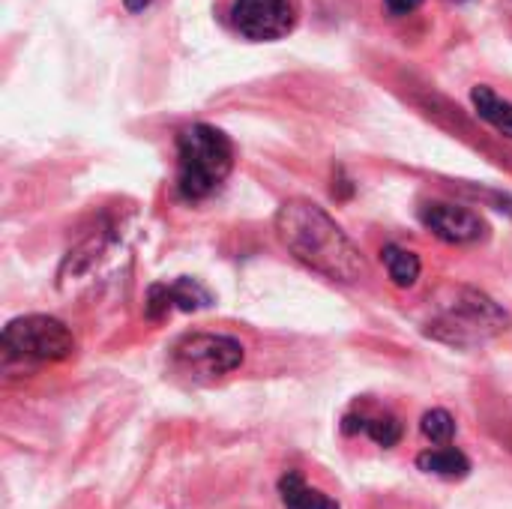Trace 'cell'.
<instances>
[{"instance_id": "obj_6", "label": "cell", "mask_w": 512, "mask_h": 509, "mask_svg": "<svg viewBox=\"0 0 512 509\" xmlns=\"http://www.w3.org/2000/svg\"><path fill=\"white\" fill-rule=\"evenodd\" d=\"M231 24L249 42H276L294 30L297 9L291 0H234Z\"/></svg>"}, {"instance_id": "obj_11", "label": "cell", "mask_w": 512, "mask_h": 509, "mask_svg": "<svg viewBox=\"0 0 512 509\" xmlns=\"http://www.w3.org/2000/svg\"><path fill=\"white\" fill-rule=\"evenodd\" d=\"M417 468L423 474H435L444 480H462L471 474V462L465 453L453 450V447H438V450H426L417 456Z\"/></svg>"}, {"instance_id": "obj_7", "label": "cell", "mask_w": 512, "mask_h": 509, "mask_svg": "<svg viewBox=\"0 0 512 509\" xmlns=\"http://www.w3.org/2000/svg\"><path fill=\"white\" fill-rule=\"evenodd\" d=\"M420 222L441 237L444 243H477L486 237V222L459 204H447V201H429L420 207Z\"/></svg>"}, {"instance_id": "obj_15", "label": "cell", "mask_w": 512, "mask_h": 509, "mask_svg": "<svg viewBox=\"0 0 512 509\" xmlns=\"http://www.w3.org/2000/svg\"><path fill=\"white\" fill-rule=\"evenodd\" d=\"M384 6H387V12H390V15L402 18V15L417 12V9L423 6V0H384Z\"/></svg>"}, {"instance_id": "obj_12", "label": "cell", "mask_w": 512, "mask_h": 509, "mask_svg": "<svg viewBox=\"0 0 512 509\" xmlns=\"http://www.w3.org/2000/svg\"><path fill=\"white\" fill-rule=\"evenodd\" d=\"M471 102H474V111H477L489 126H495L501 135L512 138V102L501 99V96H498L492 87H486V84H477V87L471 90Z\"/></svg>"}, {"instance_id": "obj_14", "label": "cell", "mask_w": 512, "mask_h": 509, "mask_svg": "<svg viewBox=\"0 0 512 509\" xmlns=\"http://www.w3.org/2000/svg\"><path fill=\"white\" fill-rule=\"evenodd\" d=\"M420 432H423L432 444L447 447V444L456 438V420H453L444 408H435V411L423 414V420H420Z\"/></svg>"}, {"instance_id": "obj_9", "label": "cell", "mask_w": 512, "mask_h": 509, "mask_svg": "<svg viewBox=\"0 0 512 509\" xmlns=\"http://www.w3.org/2000/svg\"><path fill=\"white\" fill-rule=\"evenodd\" d=\"M345 435H369L378 447L390 450L402 441V423L393 414H348L342 420Z\"/></svg>"}, {"instance_id": "obj_16", "label": "cell", "mask_w": 512, "mask_h": 509, "mask_svg": "<svg viewBox=\"0 0 512 509\" xmlns=\"http://www.w3.org/2000/svg\"><path fill=\"white\" fill-rule=\"evenodd\" d=\"M150 3H153V0H123V6H126L129 12H144Z\"/></svg>"}, {"instance_id": "obj_2", "label": "cell", "mask_w": 512, "mask_h": 509, "mask_svg": "<svg viewBox=\"0 0 512 509\" xmlns=\"http://www.w3.org/2000/svg\"><path fill=\"white\" fill-rule=\"evenodd\" d=\"M234 168L231 138L210 126L192 123L177 135V192L186 201L210 198Z\"/></svg>"}, {"instance_id": "obj_8", "label": "cell", "mask_w": 512, "mask_h": 509, "mask_svg": "<svg viewBox=\"0 0 512 509\" xmlns=\"http://www.w3.org/2000/svg\"><path fill=\"white\" fill-rule=\"evenodd\" d=\"M210 303H213V297H210V291L204 285H198L189 276H180L174 282H156V285H150L147 303H144V315L150 321H162L174 309L195 312V309H207Z\"/></svg>"}, {"instance_id": "obj_13", "label": "cell", "mask_w": 512, "mask_h": 509, "mask_svg": "<svg viewBox=\"0 0 512 509\" xmlns=\"http://www.w3.org/2000/svg\"><path fill=\"white\" fill-rule=\"evenodd\" d=\"M381 258H384L387 276L393 279L396 288H411V285H417V279H420V273H423V264H420V255H417V252L390 243V246H384Z\"/></svg>"}, {"instance_id": "obj_10", "label": "cell", "mask_w": 512, "mask_h": 509, "mask_svg": "<svg viewBox=\"0 0 512 509\" xmlns=\"http://www.w3.org/2000/svg\"><path fill=\"white\" fill-rule=\"evenodd\" d=\"M279 498L285 509H342L333 498H327L324 492L312 489L297 471H288L279 480Z\"/></svg>"}, {"instance_id": "obj_1", "label": "cell", "mask_w": 512, "mask_h": 509, "mask_svg": "<svg viewBox=\"0 0 512 509\" xmlns=\"http://www.w3.org/2000/svg\"><path fill=\"white\" fill-rule=\"evenodd\" d=\"M273 228L279 243L312 273L345 285L369 279L363 252L321 204L291 198L276 210Z\"/></svg>"}, {"instance_id": "obj_3", "label": "cell", "mask_w": 512, "mask_h": 509, "mask_svg": "<svg viewBox=\"0 0 512 509\" xmlns=\"http://www.w3.org/2000/svg\"><path fill=\"white\" fill-rule=\"evenodd\" d=\"M507 324L510 315L495 300L474 288H459L456 297L444 306V312L429 324V336L456 348H471L489 342L492 336L507 330Z\"/></svg>"}, {"instance_id": "obj_4", "label": "cell", "mask_w": 512, "mask_h": 509, "mask_svg": "<svg viewBox=\"0 0 512 509\" xmlns=\"http://www.w3.org/2000/svg\"><path fill=\"white\" fill-rule=\"evenodd\" d=\"M3 351L15 360L57 363L75 354L72 330L51 315H24L3 327Z\"/></svg>"}, {"instance_id": "obj_5", "label": "cell", "mask_w": 512, "mask_h": 509, "mask_svg": "<svg viewBox=\"0 0 512 509\" xmlns=\"http://www.w3.org/2000/svg\"><path fill=\"white\" fill-rule=\"evenodd\" d=\"M246 351L234 336L222 333H192L171 348V363L180 375L192 381H213L240 369Z\"/></svg>"}]
</instances>
